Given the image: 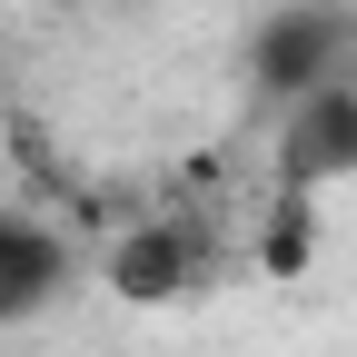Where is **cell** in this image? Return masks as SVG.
Here are the masks:
<instances>
[{
	"mask_svg": "<svg viewBox=\"0 0 357 357\" xmlns=\"http://www.w3.org/2000/svg\"><path fill=\"white\" fill-rule=\"evenodd\" d=\"M100 278H109V298H129V307H178V298H199V288L229 278V229H218L208 208L129 218V229L109 238V258H100Z\"/></svg>",
	"mask_w": 357,
	"mask_h": 357,
	"instance_id": "6da1fadb",
	"label": "cell"
},
{
	"mask_svg": "<svg viewBox=\"0 0 357 357\" xmlns=\"http://www.w3.org/2000/svg\"><path fill=\"white\" fill-rule=\"evenodd\" d=\"M248 89L268 109L318 100V89H357V0H288L248 30Z\"/></svg>",
	"mask_w": 357,
	"mask_h": 357,
	"instance_id": "7a4b0ae2",
	"label": "cell"
},
{
	"mask_svg": "<svg viewBox=\"0 0 357 357\" xmlns=\"http://www.w3.org/2000/svg\"><path fill=\"white\" fill-rule=\"evenodd\" d=\"M268 169L278 189H328V178H357V89H318V100L268 109Z\"/></svg>",
	"mask_w": 357,
	"mask_h": 357,
	"instance_id": "3957f363",
	"label": "cell"
},
{
	"mask_svg": "<svg viewBox=\"0 0 357 357\" xmlns=\"http://www.w3.org/2000/svg\"><path fill=\"white\" fill-rule=\"evenodd\" d=\"M60 288H70V238L30 208H0V328L40 318Z\"/></svg>",
	"mask_w": 357,
	"mask_h": 357,
	"instance_id": "277c9868",
	"label": "cell"
},
{
	"mask_svg": "<svg viewBox=\"0 0 357 357\" xmlns=\"http://www.w3.org/2000/svg\"><path fill=\"white\" fill-rule=\"evenodd\" d=\"M79 10H89V0H79Z\"/></svg>",
	"mask_w": 357,
	"mask_h": 357,
	"instance_id": "5b68a950",
	"label": "cell"
}]
</instances>
